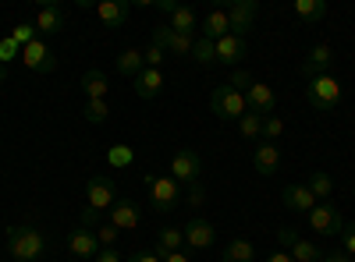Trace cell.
Masks as SVG:
<instances>
[{"label":"cell","mask_w":355,"mask_h":262,"mask_svg":"<svg viewBox=\"0 0 355 262\" xmlns=\"http://www.w3.org/2000/svg\"><path fill=\"white\" fill-rule=\"evenodd\" d=\"M46 252V238L33 223H15L8 227V255L18 262H40Z\"/></svg>","instance_id":"6da1fadb"},{"label":"cell","mask_w":355,"mask_h":262,"mask_svg":"<svg viewBox=\"0 0 355 262\" xmlns=\"http://www.w3.org/2000/svg\"><path fill=\"white\" fill-rule=\"evenodd\" d=\"M306 103H309L313 110H320V113L334 110V106L341 103V82H338L334 75H316V78H309V85H306Z\"/></svg>","instance_id":"7a4b0ae2"},{"label":"cell","mask_w":355,"mask_h":262,"mask_svg":"<svg viewBox=\"0 0 355 262\" xmlns=\"http://www.w3.org/2000/svg\"><path fill=\"white\" fill-rule=\"evenodd\" d=\"M210 110L220 121H242L249 113V103H245V93L231 89V85H217L214 96H210Z\"/></svg>","instance_id":"3957f363"},{"label":"cell","mask_w":355,"mask_h":262,"mask_svg":"<svg viewBox=\"0 0 355 262\" xmlns=\"http://www.w3.org/2000/svg\"><path fill=\"white\" fill-rule=\"evenodd\" d=\"M146 188H150V206L157 213H171L178 206V198H182V185H178L171 174H153V178H146Z\"/></svg>","instance_id":"277c9868"},{"label":"cell","mask_w":355,"mask_h":262,"mask_svg":"<svg viewBox=\"0 0 355 262\" xmlns=\"http://www.w3.org/2000/svg\"><path fill=\"white\" fill-rule=\"evenodd\" d=\"M309 227L320 238H334V234L345 230V216H341L338 206H331V202H316V206L309 209Z\"/></svg>","instance_id":"5b68a950"},{"label":"cell","mask_w":355,"mask_h":262,"mask_svg":"<svg viewBox=\"0 0 355 262\" xmlns=\"http://www.w3.org/2000/svg\"><path fill=\"white\" fill-rule=\"evenodd\" d=\"M171 178L178 185H196L202 178V156L196 149H178L171 160Z\"/></svg>","instance_id":"8992f818"},{"label":"cell","mask_w":355,"mask_h":262,"mask_svg":"<svg viewBox=\"0 0 355 262\" xmlns=\"http://www.w3.org/2000/svg\"><path fill=\"white\" fill-rule=\"evenodd\" d=\"M227 11V21H231V36H245L256 28V15H259V4L256 0H231V4L224 8Z\"/></svg>","instance_id":"52a82bcc"},{"label":"cell","mask_w":355,"mask_h":262,"mask_svg":"<svg viewBox=\"0 0 355 262\" xmlns=\"http://www.w3.org/2000/svg\"><path fill=\"white\" fill-rule=\"evenodd\" d=\"M153 43L171 53V57H192V46H196V36H182V32H174L171 25H157L153 28Z\"/></svg>","instance_id":"ba28073f"},{"label":"cell","mask_w":355,"mask_h":262,"mask_svg":"<svg viewBox=\"0 0 355 262\" xmlns=\"http://www.w3.org/2000/svg\"><path fill=\"white\" fill-rule=\"evenodd\" d=\"M85 195H89V206L103 213V209H110L114 202H117V185L107 178V174H96V178H89Z\"/></svg>","instance_id":"9c48e42d"},{"label":"cell","mask_w":355,"mask_h":262,"mask_svg":"<svg viewBox=\"0 0 355 262\" xmlns=\"http://www.w3.org/2000/svg\"><path fill=\"white\" fill-rule=\"evenodd\" d=\"M21 61H25L28 71H40V75H50V71L57 68V57H53V50H50L43 39L21 46Z\"/></svg>","instance_id":"30bf717a"},{"label":"cell","mask_w":355,"mask_h":262,"mask_svg":"<svg viewBox=\"0 0 355 262\" xmlns=\"http://www.w3.org/2000/svg\"><path fill=\"white\" fill-rule=\"evenodd\" d=\"M245 103H249L252 113H259V118H270L274 106H277V93L266 82H252L249 89H245Z\"/></svg>","instance_id":"8fae6325"},{"label":"cell","mask_w":355,"mask_h":262,"mask_svg":"<svg viewBox=\"0 0 355 262\" xmlns=\"http://www.w3.org/2000/svg\"><path fill=\"white\" fill-rule=\"evenodd\" d=\"M182 230H185V245H189L192 252H206V248L214 245V238H217L214 223H210V220H199V216H196V220H189Z\"/></svg>","instance_id":"7c38bea8"},{"label":"cell","mask_w":355,"mask_h":262,"mask_svg":"<svg viewBox=\"0 0 355 262\" xmlns=\"http://www.w3.org/2000/svg\"><path fill=\"white\" fill-rule=\"evenodd\" d=\"M68 252L75 259H96L100 255V241H96V230L89 227H75L68 234Z\"/></svg>","instance_id":"4fadbf2b"},{"label":"cell","mask_w":355,"mask_h":262,"mask_svg":"<svg viewBox=\"0 0 355 262\" xmlns=\"http://www.w3.org/2000/svg\"><path fill=\"white\" fill-rule=\"evenodd\" d=\"M36 32H43V36L64 32V8L53 4V0H46V4L36 11Z\"/></svg>","instance_id":"5bb4252c"},{"label":"cell","mask_w":355,"mask_h":262,"mask_svg":"<svg viewBox=\"0 0 355 262\" xmlns=\"http://www.w3.org/2000/svg\"><path fill=\"white\" fill-rule=\"evenodd\" d=\"M331 64H334V50L327 43H316L306 57V64H302V75L306 78H316V75H331Z\"/></svg>","instance_id":"9a60e30c"},{"label":"cell","mask_w":355,"mask_h":262,"mask_svg":"<svg viewBox=\"0 0 355 262\" xmlns=\"http://www.w3.org/2000/svg\"><path fill=\"white\" fill-rule=\"evenodd\" d=\"M132 82H135V96L139 100H157L164 93V71L160 68H142Z\"/></svg>","instance_id":"2e32d148"},{"label":"cell","mask_w":355,"mask_h":262,"mask_svg":"<svg viewBox=\"0 0 355 262\" xmlns=\"http://www.w3.org/2000/svg\"><path fill=\"white\" fill-rule=\"evenodd\" d=\"M128 11H132L128 0H103V4H96V18L103 28H121L128 21Z\"/></svg>","instance_id":"e0dca14e"},{"label":"cell","mask_w":355,"mask_h":262,"mask_svg":"<svg viewBox=\"0 0 355 262\" xmlns=\"http://www.w3.org/2000/svg\"><path fill=\"white\" fill-rule=\"evenodd\" d=\"M110 223H114L117 230H135V227L142 223V213H139L135 202H128V198H117L114 206H110Z\"/></svg>","instance_id":"ac0fdd59"},{"label":"cell","mask_w":355,"mask_h":262,"mask_svg":"<svg viewBox=\"0 0 355 262\" xmlns=\"http://www.w3.org/2000/svg\"><path fill=\"white\" fill-rule=\"evenodd\" d=\"M252 167L263 174V178H274V174L281 170V149L274 142H263L256 149V156H252Z\"/></svg>","instance_id":"d6986e66"},{"label":"cell","mask_w":355,"mask_h":262,"mask_svg":"<svg viewBox=\"0 0 355 262\" xmlns=\"http://www.w3.org/2000/svg\"><path fill=\"white\" fill-rule=\"evenodd\" d=\"M217 61L220 64H242L245 61V39H239V36H224V39H217Z\"/></svg>","instance_id":"ffe728a7"},{"label":"cell","mask_w":355,"mask_h":262,"mask_svg":"<svg viewBox=\"0 0 355 262\" xmlns=\"http://www.w3.org/2000/svg\"><path fill=\"white\" fill-rule=\"evenodd\" d=\"M202 36L206 39H224V36H231V21H227V11L224 8H214L210 15L202 18Z\"/></svg>","instance_id":"44dd1931"},{"label":"cell","mask_w":355,"mask_h":262,"mask_svg":"<svg viewBox=\"0 0 355 262\" xmlns=\"http://www.w3.org/2000/svg\"><path fill=\"white\" fill-rule=\"evenodd\" d=\"M284 206H288L291 213H309V209L316 206V198H313V191H309L306 185H288V188H284Z\"/></svg>","instance_id":"7402d4cb"},{"label":"cell","mask_w":355,"mask_h":262,"mask_svg":"<svg viewBox=\"0 0 355 262\" xmlns=\"http://www.w3.org/2000/svg\"><path fill=\"white\" fill-rule=\"evenodd\" d=\"M82 93H85V100H107V93H110V85H107V75L103 71H85L82 75Z\"/></svg>","instance_id":"603a6c76"},{"label":"cell","mask_w":355,"mask_h":262,"mask_svg":"<svg viewBox=\"0 0 355 262\" xmlns=\"http://www.w3.org/2000/svg\"><path fill=\"white\" fill-rule=\"evenodd\" d=\"M295 15H299L306 25H316V21H323L327 18V4H323V0H295Z\"/></svg>","instance_id":"cb8c5ba5"},{"label":"cell","mask_w":355,"mask_h":262,"mask_svg":"<svg viewBox=\"0 0 355 262\" xmlns=\"http://www.w3.org/2000/svg\"><path fill=\"white\" fill-rule=\"evenodd\" d=\"M252 259H256V245L249 238H234L224 248V262H252Z\"/></svg>","instance_id":"d4e9b609"},{"label":"cell","mask_w":355,"mask_h":262,"mask_svg":"<svg viewBox=\"0 0 355 262\" xmlns=\"http://www.w3.org/2000/svg\"><path fill=\"white\" fill-rule=\"evenodd\" d=\"M171 28H174V32H182V36H196V28H199L196 11H192V8H178V11L171 15Z\"/></svg>","instance_id":"484cf974"},{"label":"cell","mask_w":355,"mask_h":262,"mask_svg":"<svg viewBox=\"0 0 355 262\" xmlns=\"http://www.w3.org/2000/svg\"><path fill=\"white\" fill-rule=\"evenodd\" d=\"M192 61H196L199 68L217 64V43H214V39H206V36H199L196 46H192Z\"/></svg>","instance_id":"4316f807"},{"label":"cell","mask_w":355,"mask_h":262,"mask_svg":"<svg viewBox=\"0 0 355 262\" xmlns=\"http://www.w3.org/2000/svg\"><path fill=\"white\" fill-rule=\"evenodd\" d=\"M306 188H309L313 198L320 202V198H331L334 181H331V174H327V170H313V174H309V181H306Z\"/></svg>","instance_id":"83f0119b"},{"label":"cell","mask_w":355,"mask_h":262,"mask_svg":"<svg viewBox=\"0 0 355 262\" xmlns=\"http://www.w3.org/2000/svg\"><path fill=\"white\" fill-rule=\"evenodd\" d=\"M185 245V230H178V227H164L160 230V238H157V252H182Z\"/></svg>","instance_id":"f1b7e54d"},{"label":"cell","mask_w":355,"mask_h":262,"mask_svg":"<svg viewBox=\"0 0 355 262\" xmlns=\"http://www.w3.org/2000/svg\"><path fill=\"white\" fill-rule=\"evenodd\" d=\"M142 68H146V61H142V50H121V57H117V71L135 78Z\"/></svg>","instance_id":"f546056e"},{"label":"cell","mask_w":355,"mask_h":262,"mask_svg":"<svg viewBox=\"0 0 355 262\" xmlns=\"http://www.w3.org/2000/svg\"><path fill=\"white\" fill-rule=\"evenodd\" d=\"M288 255H291L295 262H320V259H323V252H320L313 241H302V238L288 248Z\"/></svg>","instance_id":"4dcf8cb0"},{"label":"cell","mask_w":355,"mask_h":262,"mask_svg":"<svg viewBox=\"0 0 355 262\" xmlns=\"http://www.w3.org/2000/svg\"><path fill=\"white\" fill-rule=\"evenodd\" d=\"M82 118H85L89 124H103V121L110 118V106H107V100H85Z\"/></svg>","instance_id":"1f68e13d"},{"label":"cell","mask_w":355,"mask_h":262,"mask_svg":"<svg viewBox=\"0 0 355 262\" xmlns=\"http://www.w3.org/2000/svg\"><path fill=\"white\" fill-rule=\"evenodd\" d=\"M132 160H135V149H132V145H110V149H107V163H110L114 170L132 167Z\"/></svg>","instance_id":"d6a6232c"},{"label":"cell","mask_w":355,"mask_h":262,"mask_svg":"<svg viewBox=\"0 0 355 262\" xmlns=\"http://www.w3.org/2000/svg\"><path fill=\"white\" fill-rule=\"evenodd\" d=\"M239 131H242V138H263V118L249 110L245 118L239 121Z\"/></svg>","instance_id":"836d02e7"},{"label":"cell","mask_w":355,"mask_h":262,"mask_svg":"<svg viewBox=\"0 0 355 262\" xmlns=\"http://www.w3.org/2000/svg\"><path fill=\"white\" fill-rule=\"evenodd\" d=\"M284 135V121L281 118H274V113H270V118H263V138L266 142H277Z\"/></svg>","instance_id":"e575fe53"},{"label":"cell","mask_w":355,"mask_h":262,"mask_svg":"<svg viewBox=\"0 0 355 262\" xmlns=\"http://www.w3.org/2000/svg\"><path fill=\"white\" fill-rule=\"evenodd\" d=\"M15 57H21V46H18L11 36H4V39H0V68H4V64H11Z\"/></svg>","instance_id":"d590c367"},{"label":"cell","mask_w":355,"mask_h":262,"mask_svg":"<svg viewBox=\"0 0 355 262\" xmlns=\"http://www.w3.org/2000/svg\"><path fill=\"white\" fill-rule=\"evenodd\" d=\"M11 39H15L18 46H28V43H36V25H28V21L15 25V32H11Z\"/></svg>","instance_id":"8d00e7d4"},{"label":"cell","mask_w":355,"mask_h":262,"mask_svg":"<svg viewBox=\"0 0 355 262\" xmlns=\"http://www.w3.org/2000/svg\"><path fill=\"white\" fill-rule=\"evenodd\" d=\"M117 234H121V230H117L114 223H100V227H96V241H100V248H110V245L117 241Z\"/></svg>","instance_id":"74e56055"},{"label":"cell","mask_w":355,"mask_h":262,"mask_svg":"<svg viewBox=\"0 0 355 262\" xmlns=\"http://www.w3.org/2000/svg\"><path fill=\"white\" fill-rule=\"evenodd\" d=\"M164 57H167V53H164L157 43H150V46L142 50V61H146V68H160V64H164Z\"/></svg>","instance_id":"f35d334b"},{"label":"cell","mask_w":355,"mask_h":262,"mask_svg":"<svg viewBox=\"0 0 355 262\" xmlns=\"http://www.w3.org/2000/svg\"><path fill=\"white\" fill-rule=\"evenodd\" d=\"M341 241H345V252H348V255H352V262H355V220H352V223H345Z\"/></svg>","instance_id":"ab89813d"},{"label":"cell","mask_w":355,"mask_h":262,"mask_svg":"<svg viewBox=\"0 0 355 262\" xmlns=\"http://www.w3.org/2000/svg\"><path fill=\"white\" fill-rule=\"evenodd\" d=\"M78 223H82V227H89V230H96V227H100V209L85 206V209H82V216H78Z\"/></svg>","instance_id":"60d3db41"},{"label":"cell","mask_w":355,"mask_h":262,"mask_svg":"<svg viewBox=\"0 0 355 262\" xmlns=\"http://www.w3.org/2000/svg\"><path fill=\"white\" fill-rule=\"evenodd\" d=\"M185 202H189V206H196V209H199L202 202H206V188H202L199 181H196V185H189V198H185Z\"/></svg>","instance_id":"b9f144b4"},{"label":"cell","mask_w":355,"mask_h":262,"mask_svg":"<svg viewBox=\"0 0 355 262\" xmlns=\"http://www.w3.org/2000/svg\"><path fill=\"white\" fill-rule=\"evenodd\" d=\"M277 241H281V245H284V252H288L295 241H299V230H295V227H281V230H277Z\"/></svg>","instance_id":"7bdbcfd3"},{"label":"cell","mask_w":355,"mask_h":262,"mask_svg":"<svg viewBox=\"0 0 355 262\" xmlns=\"http://www.w3.org/2000/svg\"><path fill=\"white\" fill-rule=\"evenodd\" d=\"M227 85H231V89H239V93H245V89H249V85H252V78H249L245 71H234Z\"/></svg>","instance_id":"ee69618b"},{"label":"cell","mask_w":355,"mask_h":262,"mask_svg":"<svg viewBox=\"0 0 355 262\" xmlns=\"http://www.w3.org/2000/svg\"><path fill=\"white\" fill-rule=\"evenodd\" d=\"M125 262H164V259H160L157 248H153V252H135V255H128Z\"/></svg>","instance_id":"f6af8a7d"},{"label":"cell","mask_w":355,"mask_h":262,"mask_svg":"<svg viewBox=\"0 0 355 262\" xmlns=\"http://www.w3.org/2000/svg\"><path fill=\"white\" fill-rule=\"evenodd\" d=\"M93 262H121V252H114V248H100V255Z\"/></svg>","instance_id":"bcb514c9"},{"label":"cell","mask_w":355,"mask_h":262,"mask_svg":"<svg viewBox=\"0 0 355 262\" xmlns=\"http://www.w3.org/2000/svg\"><path fill=\"white\" fill-rule=\"evenodd\" d=\"M320 262H352V255L348 252H323Z\"/></svg>","instance_id":"7dc6e473"},{"label":"cell","mask_w":355,"mask_h":262,"mask_svg":"<svg viewBox=\"0 0 355 262\" xmlns=\"http://www.w3.org/2000/svg\"><path fill=\"white\" fill-rule=\"evenodd\" d=\"M157 255H160V252H157ZM160 259H164V262H192V259H189L185 252H164Z\"/></svg>","instance_id":"c3c4849f"},{"label":"cell","mask_w":355,"mask_h":262,"mask_svg":"<svg viewBox=\"0 0 355 262\" xmlns=\"http://www.w3.org/2000/svg\"><path fill=\"white\" fill-rule=\"evenodd\" d=\"M263 262H295V259H291V255H288V252L281 248V252H270V255H266Z\"/></svg>","instance_id":"681fc988"},{"label":"cell","mask_w":355,"mask_h":262,"mask_svg":"<svg viewBox=\"0 0 355 262\" xmlns=\"http://www.w3.org/2000/svg\"><path fill=\"white\" fill-rule=\"evenodd\" d=\"M0 85H4V68H0Z\"/></svg>","instance_id":"f907efd6"},{"label":"cell","mask_w":355,"mask_h":262,"mask_svg":"<svg viewBox=\"0 0 355 262\" xmlns=\"http://www.w3.org/2000/svg\"><path fill=\"white\" fill-rule=\"evenodd\" d=\"M352 191H355V188H352Z\"/></svg>","instance_id":"816d5d0a"}]
</instances>
